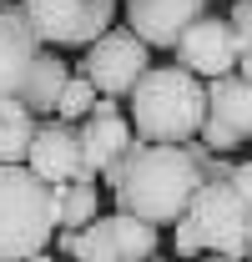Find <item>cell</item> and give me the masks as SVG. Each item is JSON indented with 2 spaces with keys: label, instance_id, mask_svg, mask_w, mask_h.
I'll list each match as a JSON object with an SVG mask.
<instances>
[{
  "label": "cell",
  "instance_id": "23",
  "mask_svg": "<svg viewBox=\"0 0 252 262\" xmlns=\"http://www.w3.org/2000/svg\"><path fill=\"white\" fill-rule=\"evenodd\" d=\"M5 5H10V0H0V10H5Z\"/></svg>",
  "mask_w": 252,
  "mask_h": 262
},
{
  "label": "cell",
  "instance_id": "19",
  "mask_svg": "<svg viewBox=\"0 0 252 262\" xmlns=\"http://www.w3.org/2000/svg\"><path fill=\"white\" fill-rule=\"evenodd\" d=\"M232 187L247 196V207H252V162H237V166H232Z\"/></svg>",
  "mask_w": 252,
  "mask_h": 262
},
{
  "label": "cell",
  "instance_id": "11",
  "mask_svg": "<svg viewBox=\"0 0 252 262\" xmlns=\"http://www.w3.org/2000/svg\"><path fill=\"white\" fill-rule=\"evenodd\" d=\"M202 15L207 0H126V31L141 46H161V51H172Z\"/></svg>",
  "mask_w": 252,
  "mask_h": 262
},
{
  "label": "cell",
  "instance_id": "4",
  "mask_svg": "<svg viewBox=\"0 0 252 262\" xmlns=\"http://www.w3.org/2000/svg\"><path fill=\"white\" fill-rule=\"evenodd\" d=\"M177 227L192 237L197 252L237 257V262H247V252H252V207H247V196L232 187V177L207 182Z\"/></svg>",
  "mask_w": 252,
  "mask_h": 262
},
{
  "label": "cell",
  "instance_id": "2",
  "mask_svg": "<svg viewBox=\"0 0 252 262\" xmlns=\"http://www.w3.org/2000/svg\"><path fill=\"white\" fill-rule=\"evenodd\" d=\"M126 106H131L136 141L187 146L202 136V121H207V86L182 66H152L126 96Z\"/></svg>",
  "mask_w": 252,
  "mask_h": 262
},
{
  "label": "cell",
  "instance_id": "24",
  "mask_svg": "<svg viewBox=\"0 0 252 262\" xmlns=\"http://www.w3.org/2000/svg\"><path fill=\"white\" fill-rule=\"evenodd\" d=\"M247 262H252V252H247Z\"/></svg>",
  "mask_w": 252,
  "mask_h": 262
},
{
  "label": "cell",
  "instance_id": "10",
  "mask_svg": "<svg viewBox=\"0 0 252 262\" xmlns=\"http://www.w3.org/2000/svg\"><path fill=\"white\" fill-rule=\"evenodd\" d=\"M40 56H46V46L31 31L26 5H5L0 10V106L20 101V91H26V81H31Z\"/></svg>",
  "mask_w": 252,
  "mask_h": 262
},
{
  "label": "cell",
  "instance_id": "20",
  "mask_svg": "<svg viewBox=\"0 0 252 262\" xmlns=\"http://www.w3.org/2000/svg\"><path fill=\"white\" fill-rule=\"evenodd\" d=\"M76 237H81V232H66V227H61V237H56V252H66V257H76Z\"/></svg>",
  "mask_w": 252,
  "mask_h": 262
},
{
  "label": "cell",
  "instance_id": "9",
  "mask_svg": "<svg viewBox=\"0 0 252 262\" xmlns=\"http://www.w3.org/2000/svg\"><path fill=\"white\" fill-rule=\"evenodd\" d=\"M177 66L187 76H207V81H222L237 71V35H232V20L227 15H202L177 46Z\"/></svg>",
  "mask_w": 252,
  "mask_h": 262
},
{
  "label": "cell",
  "instance_id": "17",
  "mask_svg": "<svg viewBox=\"0 0 252 262\" xmlns=\"http://www.w3.org/2000/svg\"><path fill=\"white\" fill-rule=\"evenodd\" d=\"M96 101H101V91H96L91 81H86V76H71V86H66V96H61V106H56V116L81 126V121L96 111Z\"/></svg>",
  "mask_w": 252,
  "mask_h": 262
},
{
  "label": "cell",
  "instance_id": "12",
  "mask_svg": "<svg viewBox=\"0 0 252 262\" xmlns=\"http://www.w3.org/2000/svg\"><path fill=\"white\" fill-rule=\"evenodd\" d=\"M81 141H86V166H91V177H106V171L136 146L131 121L121 116V106H116L111 96H101L96 111L81 121Z\"/></svg>",
  "mask_w": 252,
  "mask_h": 262
},
{
  "label": "cell",
  "instance_id": "22",
  "mask_svg": "<svg viewBox=\"0 0 252 262\" xmlns=\"http://www.w3.org/2000/svg\"><path fill=\"white\" fill-rule=\"evenodd\" d=\"M202 262H237V257H202Z\"/></svg>",
  "mask_w": 252,
  "mask_h": 262
},
{
  "label": "cell",
  "instance_id": "15",
  "mask_svg": "<svg viewBox=\"0 0 252 262\" xmlns=\"http://www.w3.org/2000/svg\"><path fill=\"white\" fill-rule=\"evenodd\" d=\"M35 116L20 106V101H5L0 106V166H26L35 146Z\"/></svg>",
  "mask_w": 252,
  "mask_h": 262
},
{
  "label": "cell",
  "instance_id": "3",
  "mask_svg": "<svg viewBox=\"0 0 252 262\" xmlns=\"http://www.w3.org/2000/svg\"><path fill=\"white\" fill-rule=\"evenodd\" d=\"M61 227V187L31 166H0V262H31Z\"/></svg>",
  "mask_w": 252,
  "mask_h": 262
},
{
  "label": "cell",
  "instance_id": "14",
  "mask_svg": "<svg viewBox=\"0 0 252 262\" xmlns=\"http://www.w3.org/2000/svg\"><path fill=\"white\" fill-rule=\"evenodd\" d=\"M66 86H71V71H66V56H40L31 71V81H26V91H20V106L31 111V116H56V106H61Z\"/></svg>",
  "mask_w": 252,
  "mask_h": 262
},
{
  "label": "cell",
  "instance_id": "18",
  "mask_svg": "<svg viewBox=\"0 0 252 262\" xmlns=\"http://www.w3.org/2000/svg\"><path fill=\"white\" fill-rule=\"evenodd\" d=\"M227 20H232V35H237V76L252 81V0H237Z\"/></svg>",
  "mask_w": 252,
  "mask_h": 262
},
{
  "label": "cell",
  "instance_id": "5",
  "mask_svg": "<svg viewBox=\"0 0 252 262\" xmlns=\"http://www.w3.org/2000/svg\"><path fill=\"white\" fill-rule=\"evenodd\" d=\"M40 46H86L116 31V0H20Z\"/></svg>",
  "mask_w": 252,
  "mask_h": 262
},
{
  "label": "cell",
  "instance_id": "21",
  "mask_svg": "<svg viewBox=\"0 0 252 262\" xmlns=\"http://www.w3.org/2000/svg\"><path fill=\"white\" fill-rule=\"evenodd\" d=\"M31 262H56V257H51V252H40V257H31Z\"/></svg>",
  "mask_w": 252,
  "mask_h": 262
},
{
  "label": "cell",
  "instance_id": "1",
  "mask_svg": "<svg viewBox=\"0 0 252 262\" xmlns=\"http://www.w3.org/2000/svg\"><path fill=\"white\" fill-rule=\"evenodd\" d=\"M106 187L116 196V212L141 217L152 227H177L187 217V207L197 202V192L207 187V171L197 162V141H187V146L136 141L106 171Z\"/></svg>",
  "mask_w": 252,
  "mask_h": 262
},
{
  "label": "cell",
  "instance_id": "7",
  "mask_svg": "<svg viewBox=\"0 0 252 262\" xmlns=\"http://www.w3.org/2000/svg\"><path fill=\"white\" fill-rule=\"evenodd\" d=\"M157 242L161 237L152 222L111 212V217H96L91 227L76 237V262H152Z\"/></svg>",
  "mask_w": 252,
  "mask_h": 262
},
{
  "label": "cell",
  "instance_id": "16",
  "mask_svg": "<svg viewBox=\"0 0 252 262\" xmlns=\"http://www.w3.org/2000/svg\"><path fill=\"white\" fill-rule=\"evenodd\" d=\"M101 217V196H96V182H76V187H61V227L66 232H86Z\"/></svg>",
  "mask_w": 252,
  "mask_h": 262
},
{
  "label": "cell",
  "instance_id": "13",
  "mask_svg": "<svg viewBox=\"0 0 252 262\" xmlns=\"http://www.w3.org/2000/svg\"><path fill=\"white\" fill-rule=\"evenodd\" d=\"M207 126H217L232 146L252 141V81L247 76H222L207 86Z\"/></svg>",
  "mask_w": 252,
  "mask_h": 262
},
{
  "label": "cell",
  "instance_id": "8",
  "mask_svg": "<svg viewBox=\"0 0 252 262\" xmlns=\"http://www.w3.org/2000/svg\"><path fill=\"white\" fill-rule=\"evenodd\" d=\"M51 187H76V182H96L91 166H86V141H81V126L76 121H46L35 131V146H31V162H26Z\"/></svg>",
  "mask_w": 252,
  "mask_h": 262
},
{
  "label": "cell",
  "instance_id": "6",
  "mask_svg": "<svg viewBox=\"0 0 252 262\" xmlns=\"http://www.w3.org/2000/svg\"><path fill=\"white\" fill-rule=\"evenodd\" d=\"M146 56H152V46H141L131 31H111V35H101L91 51L81 56V76L91 81L101 96L116 101V96H131L136 81L152 71Z\"/></svg>",
  "mask_w": 252,
  "mask_h": 262
}]
</instances>
